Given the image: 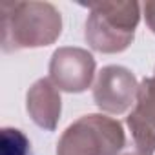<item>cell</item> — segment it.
I'll list each match as a JSON object with an SVG mask.
<instances>
[{"mask_svg":"<svg viewBox=\"0 0 155 155\" xmlns=\"http://www.w3.org/2000/svg\"><path fill=\"white\" fill-rule=\"evenodd\" d=\"M139 88L135 86L133 75L119 66H108L101 71L95 84V102L108 113H122L133 104V97Z\"/></svg>","mask_w":155,"mask_h":155,"instance_id":"obj_5","label":"cell"},{"mask_svg":"<svg viewBox=\"0 0 155 155\" xmlns=\"http://www.w3.org/2000/svg\"><path fill=\"white\" fill-rule=\"evenodd\" d=\"M93 57L84 49L62 48L55 51L49 64L51 81L66 91H84L93 77Z\"/></svg>","mask_w":155,"mask_h":155,"instance_id":"obj_4","label":"cell"},{"mask_svg":"<svg viewBox=\"0 0 155 155\" xmlns=\"http://www.w3.org/2000/svg\"><path fill=\"white\" fill-rule=\"evenodd\" d=\"M128 137L122 124L102 115H86L71 124L57 148V155H122Z\"/></svg>","mask_w":155,"mask_h":155,"instance_id":"obj_2","label":"cell"},{"mask_svg":"<svg viewBox=\"0 0 155 155\" xmlns=\"http://www.w3.org/2000/svg\"><path fill=\"white\" fill-rule=\"evenodd\" d=\"M139 22V4H93L86 24L88 42L104 53H115L128 48Z\"/></svg>","mask_w":155,"mask_h":155,"instance_id":"obj_3","label":"cell"},{"mask_svg":"<svg viewBox=\"0 0 155 155\" xmlns=\"http://www.w3.org/2000/svg\"><path fill=\"white\" fill-rule=\"evenodd\" d=\"M131 117L155 133V75L142 81L137 91V106Z\"/></svg>","mask_w":155,"mask_h":155,"instance_id":"obj_7","label":"cell"},{"mask_svg":"<svg viewBox=\"0 0 155 155\" xmlns=\"http://www.w3.org/2000/svg\"><path fill=\"white\" fill-rule=\"evenodd\" d=\"M28 111L31 119L46 130H53L60 115V97L49 81H38L28 93Z\"/></svg>","mask_w":155,"mask_h":155,"instance_id":"obj_6","label":"cell"},{"mask_svg":"<svg viewBox=\"0 0 155 155\" xmlns=\"http://www.w3.org/2000/svg\"><path fill=\"white\" fill-rule=\"evenodd\" d=\"M0 155H31L29 139L17 128H2Z\"/></svg>","mask_w":155,"mask_h":155,"instance_id":"obj_8","label":"cell"},{"mask_svg":"<svg viewBox=\"0 0 155 155\" xmlns=\"http://www.w3.org/2000/svg\"><path fill=\"white\" fill-rule=\"evenodd\" d=\"M2 49L38 48L60 35V13L42 2H2Z\"/></svg>","mask_w":155,"mask_h":155,"instance_id":"obj_1","label":"cell"},{"mask_svg":"<svg viewBox=\"0 0 155 155\" xmlns=\"http://www.w3.org/2000/svg\"><path fill=\"white\" fill-rule=\"evenodd\" d=\"M144 9H146V20H148L151 31L155 33V2H148L144 6Z\"/></svg>","mask_w":155,"mask_h":155,"instance_id":"obj_9","label":"cell"}]
</instances>
